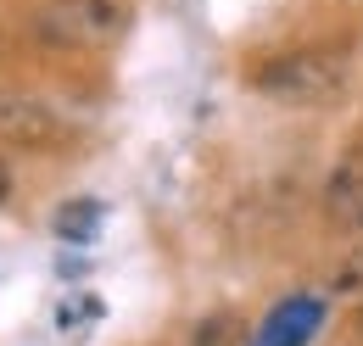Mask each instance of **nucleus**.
I'll list each match as a JSON object with an SVG mask.
<instances>
[{
    "label": "nucleus",
    "mask_w": 363,
    "mask_h": 346,
    "mask_svg": "<svg viewBox=\"0 0 363 346\" xmlns=\"http://www.w3.org/2000/svg\"><path fill=\"white\" fill-rule=\"evenodd\" d=\"M34 34L50 50H106L129 34L123 0H45L34 11Z\"/></svg>",
    "instance_id": "nucleus-1"
},
{
    "label": "nucleus",
    "mask_w": 363,
    "mask_h": 346,
    "mask_svg": "<svg viewBox=\"0 0 363 346\" xmlns=\"http://www.w3.org/2000/svg\"><path fill=\"white\" fill-rule=\"evenodd\" d=\"M341 79H347V67L330 50H285V56H269L252 73V84L279 106H324L341 89Z\"/></svg>",
    "instance_id": "nucleus-2"
},
{
    "label": "nucleus",
    "mask_w": 363,
    "mask_h": 346,
    "mask_svg": "<svg viewBox=\"0 0 363 346\" xmlns=\"http://www.w3.org/2000/svg\"><path fill=\"white\" fill-rule=\"evenodd\" d=\"M0 140L28 145V151H45V145H56V140H62V123H56V112H50L45 101L0 89Z\"/></svg>",
    "instance_id": "nucleus-3"
},
{
    "label": "nucleus",
    "mask_w": 363,
    "mask_h": 346,
    "mask_svg": "<svg viewBox=\"0 0 363 346\" xmlns=\"http://www.w3.org/2000/svg\"><path fill=\"white\" fill-rule=\"evenodd\" d=\"M324 213L335 229H347V235H358L363 229V151H347L330 179H324Z\"/></svg>",
    "instance_id": "nucleus-4"
},
{
    "label": "nucleus",
    "mask_w": 363,
    "mask_h": 346,
    "mask_svg": "<svg viewBox=\"0 0 363 346\" xmlns=\"http://www.w3.org/2000/svg\"><path fill=\"white\" fill-rule=\"evenodd\" d=\"M95 229H101V207H95V201H67V207L56 213V235H62V240H90Z\"/></svg>",
    "instance_id": "nucleus-5"
},
{
    "label": "nucleus",
    "mask_w": 363,
    "mask_h": 346,
    "mask_svg": "<svg viewBox=\"0 0 363 346\" xmlns=\"http://www.w3.org/2000/svg\"><path fill=\"white\" fill-rule=\"evenodd\" d=\"M235 341H240V324H235L229 313L201 318V324H196V335H190V346H235Z\"/></svg>",
    "instance_id": "nucleus-6"
},
{
    "label": "nucleus",
    "mask_w": 363,
    "mask_h": 346,
    "mask_svg": "<svg viewBox=\"0 0 363 346\" xmlns=\"http://www.w3.org/2000/svg\"><path fill=\"white\" fill-rule=\"evenodd\" d=\"M11 196V173H6V162H0V201Z\"/></svg>",
    "instance_id": "nucleus-7"
},
{
    "label": "nucleus",
    "mask_w": 363,
    "mask_h": 346,
    "mask_svg": "<svg viewBox=\"0 0 363 346\" xmlns=\"http://www.w3.org/2000/svg\"><path fill=\"white\" fill-rule=\"evenodd\" d=\"M358 324H363V313H358Z\"/></svg>",
    "instance_id": "nucleus-8"
}]
</instances>
